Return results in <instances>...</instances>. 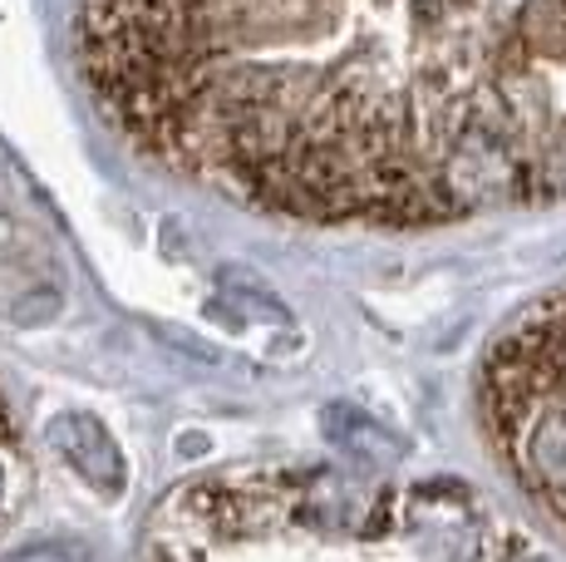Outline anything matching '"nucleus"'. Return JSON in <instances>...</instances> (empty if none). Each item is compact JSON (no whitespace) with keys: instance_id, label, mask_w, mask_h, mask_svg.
<instances>
[{"instance_id":"f257e3e1","label":"nucleus","mask_w":566,"mask_h":562,"mask_svg":"<svg viewBox=\"0 0 566 562\" xmlns=\"http://www.w3.org/2000/svg\"><path fill=\"white\" fill-rule=\"evenodd\" d=\"M74 55L138 154L271 218L566 202V0H84Z\"/></svg>"},{"instance_id":"f03ea898","label":"nucleus","mask_w":566,"mask_h":562,"mask_svg":"<svg viewBox=\"0 0 566 562\" xmlns=\"http://www.w3.org/2000/svg\"><path fill=\"white\" fill-rule=\"evenodd\" d=\"M478 405L507 479L566 533V287L493 341Z\"/></svg>"},{"instance_id":"7ed1b4c3","label":"nucleus","mask_w":566,"mask_h":562,"mask_svg":"<svg viewBox=\"0 0 566 562\" xmlns=\"http://www.w3.org/2000/svg\"><path fill=\"white\" fill-rule=\"evenodd\" d=\"M50 439L70 454L74 469H84L94 483H99V489H108V493L124 489V464H118V449H114V439L104 435L99 419L64 415V419H54V425H50Z\"/></svg>"},{"instance_id":"20e7f679","label":"nucleus","mask_w":566,"mask_h":562,"mask_svg":"<svg viewBox=\"0 0 566 562\" xmlns=\"http://www.w3.org/2000/svg\"><path fill=\"white\" fill-rule=\"evenodd\" d=\"M20 489H25V445H20L15 415H10L6 395H0V528L15 518Z\"/></svg>"}]
</instances>
